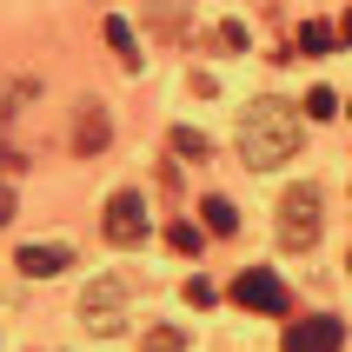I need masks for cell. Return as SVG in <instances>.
<instances>
[{"label":"cell","instance_id":"1","mask_svg":"<svg viewBox=\"0 0 352 352\" xmlns=\"http://www.w3.org/2000/svg\"><path fill=\"white\" fill-rule=\"evenodd\" d=\"M299 153V113L286 100H253L246 113H239V160L246 166H279V160Z\"/></svg>","mask_w":352,"mask_h":352},{"label":"cell","instance_id":"2","mask_svg":"<svg viewBox=\"0 0 352 352\" xmlns=\"http://www.w3.org/2000/svg\"><path fill=\"white\" fill-rule=\"evenodd\" d=\"M319 186H286L279 193V246H293V253H306V246H319Z\"/></svg>","mask_w":352,"mask_h":352},{"label":"cell","instance_id":"3","mask_svg":"<svg viewBox=\"0 0 352 352\" xmlns=\"http://www.w3.org/2000/svg\"><path fill=\"white\" fill-rule=\"evenodd\" d=\"M80 319H87V333L113 339L120 326H126V279L120 273H100L87 293H80Z\"/></svg>","mask_w":352,"mask_h":352},{"label":"cell","instance_id":"4","mask_svg":"<svg viewBox=\"0 0 352 352\" xmlns=\"http://www.w3.org/2000/svg\"><path fill=\"white\" fill-rule=\"evenodd\" d=\"M233 306L279 319V313H293V293H286V279H279V273H266V266H246V273L233 279Z\"/></svg>","mask_w":352,"mask_h":352},{"label":"cell","instance_id":"5","mask_svg":"<svg viewBox=\"0 0 352 352\" xmlns=\"http://www.w3.org/2000/svg\"><path fill=\"white\" fill-rule=\"evenodd\" d=\"M100 233L113 239V246H140V239H146V199H140L133 186H120V193L107 199V219H100Z\"/></svg>","mask_w":352,"mask_h":352},{"label":"cell","instance_id":"6","mask_svg":"<svg viewBox=\"0 0 352 352\" xmlns=\"http://www.w3.org/2000/svg\"><path fill=\"white\" fill-rule=\"evenodd\" d=\"M339 346H346V326H339V319H326V313L293 319V326H286V339H279V352H339Z\"/></svg>","mask_w":352,"mask_h":352},{"label":"cell","instance_id":"7","mask_svg":"<svg viewBox=\"0 0 352 352\" xmlns=\"http://www.w3.org/2000/svg\"><path fill=\"white\" fill-rule=\"evenodd\" d=\"M107 140H113L107 107H100V100H80V113H74V153L80 160H100V153H107Z\"/></svg>","mask_w":352,"mask_h":352},{"label":"cell","instance_id":"8","mask_svg":"<svg viewBox=\"0 0 352 352\" xmlns=\"http://www.w3.org/2000/svg\"><path fill=\"white\" fill-rule=\"evenodd\" d=\"M27 279H54V273H67L74 266V253L67 246H20V259H14Z\"/></svg>","mask_w":352,"mask_h":352},{"label":"cell","instance_id":"9","mask_svg":"<svg viewBox=\"0 0 352 352\" xmlns=\"http://www.w3.org/2000/svg\"><path fill=\"white\" fill-rule=\"evenodd\" d=\"M333 27H326V20H299V40H293V47H299V54H306V60H319V54H333Z\"/></svg>","mask_w":352,"mask_h":352},{"label":"cell","instance_id":"10","mask_svg":"<svg viewBox=\"0 0 352 352\" xmlns=\"http://www.w3.org/2000/svg\"><path fill=\"white\" fill-rule=\"evenodd\" d=\"M199 219H206V233H219V239H226V233H233V226H239V213H233V199H199Z\"/></svg>","mask_w":352,"mask_h":352},{"label":"cell","instance_id":"11","mask_svg":"<svg viewBox=\"0 0 352 352\" xmlns=\"http://www.w3.org/2000/svg\"><path fill=\"white\" fill-rule=\"evenodd\" d=\"M107 47H113L120 54V67H140V40H133V27H126V20H107Z\"/></svg>","mask_w":352,"mask_h":352},{"label":"cell","instance_id":"12","mask_svg":"<svg viewBox=\"0 0 352 352\" xmlns=\"http://www.w3.org/2000/svg\"><path fill=\"white\" fill-rule=\"evenodd\" d=\"M166 246H173L179 259H199V246H206V233H199L193 219H173V226H166Z\"/></svg>","mask_w":352,"mask_h":352},{"label":"cell","instance_id":"13","mask_svg":"<svg viewBox=\"0 0 352 352\" xmlns=\"http://www.w3.org/2000/svg\"><path fill=\"white\" fill-rule=\"evenodd\" d=\"M140 352H186V333L179 326H153V333L140 339Z\"/></svg>","mask_w":352,"mask_h":352},{"label":"cell","instance_id":"14","mask_svg":"<svg viewBox=\"0 0 352 352\" xmlns=\"http://www.w3.org/2000/svg\"><path fill=\"white\" fill-rule=\"evenodd\" d=\"M173 160H206V133H193V126H173Z\"/></svg>","mask_w":352,"mask_h":352},{"label":"cell","instance_id":"15","mask_svg":"<svg viewBox=\"0 0 352 352\" xmlns=\"http://www.w3.org/2000/svg\"><path fill=\"white\" fill-rule=\"evenodd\" d=\"M339 113V100L326 94V87H313V94H306V120H333Z\"/></svg>","mask_w":352,"mask_h":352},{"label":"cell","instance_id":"16","mask_svg":"<svg viewBox=\"0 0 352 352\" xmlns=\"http://www.w3.org/2000/svg\"><path fill=\"white\" fill-rule=\"evenodd\" d=\"M213 299H219V293H213V279H199V273L186 279V306H213Z\"/></svg>","mask_w":352,"mask_h":352},{"label":"cell","instance_id":"17","mask_svg":"<svg viewBox=\"0 0 352 352\" xmlns=\"http://www.w3.org/2000/svg\"><path fill=\"white\" fill-rule=\"evenodd\" d=\"M7 219H14V186L0 179V226H7Z\"/></svg>","mask_w":352,"mask_h":352},{"label":"cell","instance_id":"18","mask_svg":"<svg viewBox=\"0 0 352 352\" xmlns=\"http://www.w3.org/2000/svg\"><path fill=\"white\" fill-rule=\"evenodd\" d=\"M0 166H14V153H7V107H0Z\"/></svg>","mask_w":352,"mask_h":352},{"label":"cell","instance_id":"19","mask_svg":"<svg viewBox=\"0 0 352 352\" xmlns=\"http://www.w3.org/2000/svg\"><path fill=\"white\" fill-rule=\"evenodd\" d=\"M339 40H346V47H352V7H346V20H339Z\"/></svg>","mask_w":352,"mask_h":352},{"label":"cell","instance_id":"20","mask_svg":"<svg viewBox=\"0 0 352 352\" xmlns=\"http://www.w3.org/2000/svg\"><path fill=\"white\" fill-rule=\"evenodd\" d=\"M346 266H352V259H346Z\"/></svg>","mask_w":352,"mask_h":352}]
</instances>
